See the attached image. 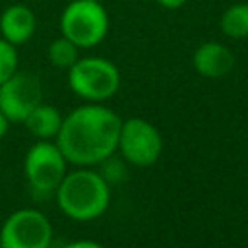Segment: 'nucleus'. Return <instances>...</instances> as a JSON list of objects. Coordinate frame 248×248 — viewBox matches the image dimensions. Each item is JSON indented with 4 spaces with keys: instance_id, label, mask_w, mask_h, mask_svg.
Wrapping results in <instances>:
<instances>
[{
    "instance_id": "obj_1",
    "label": "nucleus",
    "mask_w": 248,
    "mask_h": 248,
    "mask_svg": "<svg viewBox=\"0 0 248 248\" xmlns=\"http://www.w3.org/2000/svg\"><path fill=\"white\" fill-rule=\"evenodd\" d=\"M122 118L103 105H83L62 118L56 145L68 163L89 167L103 163L118 149Z\"/></svg>"
},
{
    "instance_id": "obj_2",
    "label": "nucleus",
    "mask_w": 248,
    "mask_h": 248,
    "mask_svg": "<svg viewBox=\"0 0 248 248\" xmlns=\"http://www.w3.org/2000/svg\"><path fill=\"white\" fill-rule=\"evenodd\" d=\"M58 207L74 221L101 217L110 202V190L101 172L79 169L66 172L56 188Z\"/></svg>"
},
{
    "instance_id": "obj_3",
    "label": "nucleus",
    "mask_w": 248,
    "mask_h": 248,
    "mask_svg": "<svg viewBox=\"0 0 248 248\" xmlns=\"http://www.w3.org/2000/svg\"><path fill=\"white\" fill-rule=\"evenodd\" d=\"M60 33L79 48L97 46L108 33V14L99 0H72L62 10Z\"/></svg>"
},
{
    "instance_id": "obj_4",
    "label": "nucleus",
    "mask_w": 248,
    "mask_h": 248,
    "mask_svg": "<svg viewBox=\"0 0 248 248\" xmlns=\"http://www.w3.org/2000/svg\"><path fill=\"white\" fill-rule=\"evenodd\" d=\"M68 85L85 101H107L120 87V72L110 60L101 56L78 58L76 64L68 68Z\"/></svg>"
},
{
    "instance_id": "obj_5",
    "label": "nucleus",
    "mask_w": 248,
    "mask_h": 248,
    "mask_svg": "<svg viewBox=\"0 0 248 248\" xmlns=\"http://www.w3.org/2000/svg\"><path fill=\"white\" fill-rule=\"evenodd\" d=\"M66 157L60 147L48 140H41L29 147L23 159V172L27 176L29 186L45 196L56 192L58 184L66 176Z\"/></svg>"
},
{
    "instance_id": "obj_6",
    "label": "nucleus",
    "mask_w": 248,
    "mask_h": 248,
    "mask_svg": "<svg viewBox=\"0 0 248 248\" xmlns=\"http://www.w3.org/2000/svg\"><path fill=\"white\" fill-rule=\"evenodd\" d=\"M52 225L39 209H17L0 229V248H48Z\"/></svg>"
},
{
    "instance_id": "obj_7",
    "label": "nucleus",
    "mask_w": 248,
    "mask_h": 248,
    "mask_svg": "<svg viewBox=\"0 0 248 248\" xmlns=\"http://www.w3.org/2000/svg\"><path fill=\"white\" fill-rule=\"evenodd\" d=\"M118 149L128 163L136 167H149L163 153V138L151 122L134 116L120 124Z\"/></svg>"
},
{
    "instance_id": "obj_8",
    "label": "nucleus",
    "mask_w": 248,
    "mask_h": 248,
    "mask_svg": "<svg viewBox=\"0 0 248 248\" xmlns=\"http://www.w3.org/2000/svg\"><path fill=\"white\" fill-rule=\"evenodd\" d=\"M41 103V83L29 72H16L4 83H0V110L8 122H23Z\"/></svg>"
},
{
    "instance_id": "obj_9",
    "label": "nucleus",
    "mask_w": 248,
    "mask_h": 248,
    "mask_svg": "<svg viewBox=\"0 0 248 248\" xmlns=\"http://www.w3.org/2000/svg\"><path fill=\"white\" fill-rule=\"evenodd\" d=\"M192 64L194 70L203 78H223L232 70L234 56L229 46L215 41H207L194 50Z\"/></svg>"
},
{
    "instance_id": "obj_10",
    "label": "nucleus",
    "mask_w": 248,
    "mask_h": 248,
    "mask_svg": "<svg viewBox=\"0 0 248 248\" xmlns=\"http://www.w3.org/2000/svg\"><path fill=\"white\" fill-rule=\"evenodd\" d=\"M37 29V17L25 4H12L0 16V35L12 45L27 43Z\"/></svg>"
},
{
    "instance_id": "obj_11",
    "label": "nucleus",
    "mask_w": 248,
    "mask_h": 248,
    "mask_svg": "<svg viewBox=\"0 0 248 248\" xmlns=\"http://www.w3.org/2000/svg\"><path fill=\"white\" fill-rule=\"evenodd\" d=\"M23 124L27 126V130L35 138H39V140H50V138H56L58 136L60 126H62V116H60V112L54 107L41 103L39 107H35L29 112V116L23 120Z\"/></svg>"
},
{
    "instance_id": "obj_12",
    "label": "nucleus",
    "mask_w": 248,
    "mask_h": 248,
    "mask_svg": "<svg viewBox=\"0 0 248 248\" xmlns=\"http://www.w3.org/2000/svg\"><path fill=\"white\" fill-rule=\"evenodd\" d=\"M221 31L231 39H244L248 37V0L231 4L219 19Z\"/></svg>"
},
{
    "instance_id": "obj_13",
    "label": "nucleus",
    "mask_w": 248,
    "mask_h": 248,
    "mask_svg": "<svg viewBox=\"0 0 248 248\" xmlns=\"http://www.w3.org/2000/svg\"><path fill=\"white\" fill-rule=\"evenodd\" d=\"M78 50H79V46H76L70 39L58 37V39H54V41L48 45V52H46V54H48V60H50L52 66L62 68V70H68L70 66L76 64V60H78Z\"/></svg>"
},
{
    "instance_id": "obj_14",
    "label": "nucleus",
    "mask_w": 248,
    "mask_h": 248,
    "mask_svg": "<svg viewBox=\"0 0 248 248\" xmlns=\"http://www.w3.org/2000/svg\"><path fill=\"white\" fill-rule=\"evenodd\" d=\"M17 72V50L16 45L0 37V83Z\"/></svg>"
},
{
    "instance_id": "obj_15",
    "label": "nucleus",
    "mask_w": 248,
    "mask_h": 248,
    "mask_svg": "<svg viewBox=\"0 0 248 248\" xmlns=\"http://www.w3.org/2000/svg\"><path fill=\"white\" fill-rule=\"evenodd\" d=\"M62 248H105V246L95 242V240H76V242H70Z\"/></svg>"
},
{
    "instance_id": "obj_16",
    "label": "nucleus",
    "mask_w": 248,
    "mask_h": 248,
    "mask_svg": "<svg viewBox=\"0 0 248 248\" xmlns=\"http://www.w3.org/2000/svg\"><path fill=\"white\" fill-rule=\"evenodd\" d=\"M161 8H167V10H178L180 6H184L186 0H155Z\"/></svg>"
},
{
    "instance_id": "obj_17",
    "label": "nucleus",
    "mask_w": 248,
    "mask_h": 248,
    "mask_svg": "<svg viewBox=\"0 0 248 248\" xmlns=\"http://www.w3.org/2000/svg\"><path fill=\"white\" fill-rule=\"evenodd\" d=\"M6 130H8V118H6L4 112L0 110V138L6 134Z\"/></svg>"
}]
</instances>
